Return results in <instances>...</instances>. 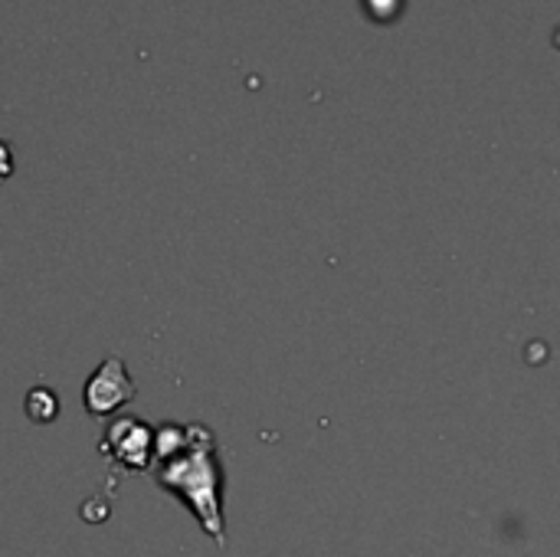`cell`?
I'll return each instance as SVG.
<instances>
[{
	"instance_id": "obj_4",
	"label": "cell",
	"mask_w": 560,
	"mask_h": 557,
	"mask_svg": "<svg viewBox=\"0 0 560 557\" xmlns=\"http://www.w3.org/2000/svg\"><path fill=\"white\" fill-rule=\"evenodd\" d=\"M26 417L33 420V423H49L56 414H59V401H56V394L49 391V387H36V391H30V397H26Z\"/></svg>"
},
{
	"instance_id": "obj_3",
	"label": "cell",
	"mask_w": 560,
	"mask_h": 557,
	"mask_svg": "<svg viewBox=\"0 0 560 557\" xmlns=\"http://www.w3.org/2000/svg\"><path fill=\"white\" fill-rule=\"evenodd\" d=\"M128 401H135V381H131L125 361L121 358L102 361L98 371L85 384V410L92 417H105V414H115L118 407H125Z\"/></svg>"
},
{
	"instance_id": "obj_7",
	"label": "cell",
	"mask_w": 560,
	"mask_h": 557,
	"mask_svg": "<svg viewBox=\"0 0 560 557\" xmlns=\"http://www.w3.org/2000/svg\"><path fill=\"white\" fill-rule=\"evenodd\" d=\"M558 46H560V33H558Z\"/></svg>"
},
{
	"instance_id": "obj_1",
	"label": "cell",
	"mask_w": 560,
	"mask_h": 557,
	"mask_svg": "<svg viewBox=\"0 0 560 557\" xmlns=\"http://www.w3.org/2000/svg\"><path fill=\"white\" fill-rule=\"evenodd\" d=\"M154 483L187 506L203 532L223 548V466L217 437L203 423H164L154 430Z\"/></svg>"
},
{
	"instance_id": "obj_5",
	"label": "cell",
	"mask_w": 560,
	"mask_h": 557,
	"mask_svg": "<svg viewBox=\"0 0 560 557\" xmlns=\"http://www.w3.org/2000/svg\"><path fill=\"white\" fill-rule=\"evenodd\" d=\"M361 3H364V10H368L371 20H377V23H394V20L404 13V3H407V0H361Z\"/></svg>"
},
{
	"instance_id": "obj_6",
	"label": "cell",
	"mask_w": 560,
	"mask_h": 557,
	"mask_svg": "<svg viewBox=\"0 0 560 557\" xmlns=\"http://www.w3.org/2000/svg\"><path fill=\"white\" fill-rule=\"evenodd\" d=\"M13 167H16V161H13V148H10V141H3V138H0V184L13 174Z\"/></svg>"
},
{
	"instance_id": "obj_2",
	"label": "cell",
	"mask_w": 560,
	"mask_h": 557,
	"mask_svg": "<svg viewBox=\"0 0 560 557\" xmlns=\"http://www.w3.org/2000/svg\"><path fill=\"white\" fill-rule=\"evenodd\" d=\"M98 450L115 466L131 469V473H144L154 460V430L138 417H121L105 430Z\"/></svg>"
}]
</instances>
